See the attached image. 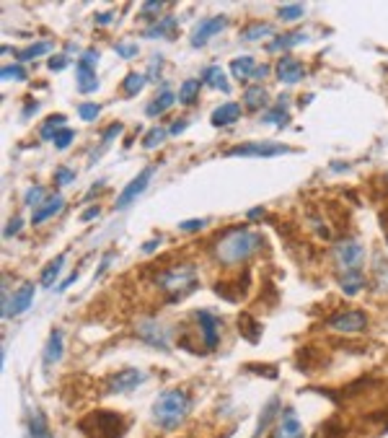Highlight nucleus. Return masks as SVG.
<instances>
[{"mask_svg":"<svg viewBox=\"0 0 388 438\" xmlns=\"http://www.w3.org/2000/svg\"><path fill=\"white\" fill-rule=\"evenodd\" d=\"M261 247V236L249 231V228H231L225 231L215 242V259L223 267H233V264L246 262L251 254Z\"/></svg>","mask_w":388,"mask_h":438,"instance_id":"obj_1","label":"nucleus"},{"mask_svg":"<svg viewBox=\"0 0 388 438\" xmlns=\"http://www.w3.org/2000/svg\"><path fill=\"white\" fill-rule=\"evenodd\" d=\"M189 412V397L184 389H166L153 405V420L161 425L164 431H173L184 423Z\"/></svg>","mask_w":388,"mask_h":438,"instance_id":"obj_2","label":"nucleus"},{"mask_svg":"<svg viewBox=\"0 0 388 438\" xmlns=\"http://www.w3.org/2000/svg\"><path fill=\"white\" fill-rule=\"evenodd\" d=\"M158 288L171 293V301H179L187 293H192L197 288V270L192 264H181V267H171V270L161 272L156 278Z\"/></svg>","mask_w":388,"mask_h":438,"instance_id":"obj_3","label":"nucleus"},{"mask_svg":"<svg viewBox=\"0 0 388 438\" xmlns=\"http://www.w3.org/2000/svg\"><path fill=\"white\" fill-rule=\"evenodd\" d=\"M334 259H336V264H339L342 275L360 272L363 270V262H365V247H363L360 242L344 239V242L334 244Z\"/></svg>","mask_w":388,"mask_h":438,"instance_id":"obj_4","label":"nucleus"},{"mask_svg":"<svg viewBox=\"0 0 388 438\" xmlns=\"http://www.w3.org/2000/svg\"><path fill=\"white\" fill-rule=\"evenodd\" d=\"M96 62H98V52L96 50H86L83 57L75 65V84L81 94H93L98 89L96 81Z\"/></svg>","mask_w":388,"mask_h":438,"instance_id":"obj_5","label":"nucleus"},{"mask_svg":"<svg viewBox=\"0 0 388 438\" xmlns=\"http://www.w3.org/2000/svg\"><path fill=\"white\" fill-rule=\"evenodd\" d=\"M83 425H93L96 431H91V438H122V420L114 412H93L83 420Z\"/></svg>","mask_w":388,"mask_h":438,"instance_id":"obj_6","label":"nucleus"},{"mask_svg":"<svg viewBox=\"0 0 388 438\" xmlns=\"http://www.w3.org/2000/svg\"><path fill=\"white\" fill-rule=\"evenodd\" d=\"M153 174H156V167H145V169H142L140 174L135 176V179L130 181L127 187H125V189L120 192V197H117L114 208H117V210H125V208H130V205H132L135 200H137V197H140L142 192L148 189V184H150V179H153Z\"/></svg>","mask_w":388,"mask_h":438,"instance_id":"obj_7","label":"nucleus"},{"mask_svg":"<svg viewBox=\"0 0 388 438\" xmlns=\"http://www.w3.org/2000/svg\"><path fill=\"white\" fill-rule=\"evenodd\" d=\"M135 335H137L142 342H148L150 348L169 350V330H166L161 322H156V319H142V322H137Z\"/></svg>","mask_w":388,"mask_h":438,"instance_id":"obj_8","label":"nucleus"},{"mask_svg":"<svg viewBox=\"0 0 388 438\" xmlns=\"http://www.w3.org/2000/svg\"><path fill=\"white\" fill-rule=\"evenodd\" d=\"M225 23H228L225 16H207V18H200L192 31V47H205L210 39L217 37V34L225 29Z\"/></svg>","mask_w":388,"mask_h":438,"instance_id":"obj_9","label":"nucleus"},{"mask_svg":"<svg viewBox=\"0 0 388 438\" xmlns=\"http://www.w3.org/2000/svg\"><path fill=\"white\" fill-rule=\"evenodd\" d=\"M283 153H290V148L280 143H246L225 151V156H261V159H272V156H283Z\"/></svg>","mask_w":388,"mask_h":438,"instance_id":"obj_10","label":"nucleus"},{"mask_svg":"<svg viewBox=\"0 0 388 438\" xmlns=\"http://www.w3.org/2000/svg\"><path fill=\"white\" fill-rule=\"evenodd\" d=\"M31 301H34V286H31V283H23V286L18 288L8 301H3V319H11V317L23 314V311L31 306Z\"/></svg>","mask_w":388,"mask_h":438,"instance_id":"obj_11","label":"nucleus"},{"mask_svg":"<svg viewBox=\"0 0 388 438\" xmlns=\"http://www.w3.org/2000/svg\"><path fill=\"white\" fill-rule=\"evenodd\" d=\"M145 381V374L137 369H125L120 374H114L109 381H106V392L109 394H122V392H132L135 386H140Z\"/></svg>","mask_w":388,"mask_h":438,"instance_id":"obj_12","label":"nucleus"},{"mask_svg":"<svg viewBox=\"0 0 388 438\" xmlns=\"http://www.w3.org/2000/svg\"><path fill=\"white\" fill-rule=\"evenodd\" d=\"M326 325L336 332H360L367 327V317L363 311H344V314H334Z\"/></svg>","mask_w":388,"mask_h":438,"instance_id":"obj_13","label":"nucleus"},{"mask_svg":"<svg viewBox=\"0 0 388 438\" xmlns=\"http://www.w3.org/2000/svg\"><path fill=\"white\" fill-rule=\"evenodd\" d=\"M275 73L283 84L290 86V84H298V81L306 78V65H303L300 60H295V57H280L275 65Z\"/></svg>","mask_w":388,"mask_h":438,"instance_id":"obj_14","label":"nucleus"},{"mask_svg":"<svg viewBox=\"0 0 388 438\" xmlns=\"http://www.w3.org/2000/svg\"><path fill=\"white\" fill-rule=\"evenodd\" d=\"M197 322H200V332H202V340H205V348L207 350H215L217 342H220V335H217V322L210 311H197Z\"/></svg>","mask_w":388,"mask_h":438,"instance_id":"obj_15","label":"nucleus"},{"mask_svg":"<svg viewBox=\"0 0 388 438\" xmlns=\"http://www.w3.org/2000/svg\"><path fill=\"white\" fill-rule=\"evenodd\" d=\"M272 438H303V425H300V420L295 417V412L290 408L285 410L280 423L275 425Z\"/></svg>","mask_w":388,"mask_h":438,"instance_id":"obj_16","label":"nucleus"},{"mask_svg":"<svg viewBox=\"0 0 388 438\" xmlns=\"http://www.w3.org/2000/svg\"><path fill=\"white\" fill-rule=\"evenodd\" d=\"M241 114H244V109H241V104H236V101H225V104H220L212 112V125L215 128H228V125H233V122L241 120Z\"/></svg>","mask_w":388,"mask_h":438,"instance_id":"obj_17","label":"nucleus"},{"mask_svg":"<svg viewBox=\"0 0 388 438\" xmlns=\"http://www.w3.org/2000/svg\"><path fill=\"white\" fill-rule=\"evenodd\" d=\"M62 195H52V197H47L45 205L42 208H37V210L31 213V223L34 226H39V223H45L47 218H52V215H57V213L62 210Z\"/></svg>","mask_w":388,"mask_h":438,"instance_id":"obj_18","label":"nucleus"},{"mask_svg":"<svg viewBox=\"0 0 388 438\" xmlns=\"http://www.w3.org/2000/svg\"><path fill=\"white\" fill-rule=\"evenodd\" d=\"M308 39L306 31H287V34H280V37H275L272 42H269V50L272 52H283V50H292V47L303 45Z\"/></svg>","mask_w":388,"mask_h":438,"instance_id":"obj_19","label":"nucleus"},{"mask_svg":"<svg viewBox=\"0 0 388 438\" xmlns=\"http://www.w3.org/2000/svg\"><path fill=\"white\" fill-rule=\"evenodd\" d=\"M29 438H52V431L47 425V417L39 412V408H29Z\"/></svg>","mask_w":388,"mask_h":438,"instance_id":"obj_20","label":"nucleus"},{"mask_svg":"<svg viewBox=\"0 0 388 438\" xmlns=\"http://www.w3.org/2000/svg\"><path fill=\"white\" fill-rule=\"evenodd\" d=\"M62 332L60 330H52L50 332V337H47V348H45V366L50 369V366H55V363L62 358Z\"/></svg>","mask_w":388,"mask_h":438,"instance_id":"obj_21","label":"nucleus"},{"mask_svg":"<svg viewBox=\"0 0 388 438\" xmlns=\"http://www.w3.org/2000/svg\"><path fill=\"white\" fill-rule=\"evenodd\" d=\"M269 101V94L264 86H249L246 91H244V104H246V109H251V112H259L261 106H267Z\"/></svg>","mask_w":388,"mask_h":438,"instance_id":"obj_22","label":"nucleus"},{"mask_svg":"<svg viewBox=\"0 0 388 438\" xmlns=\"http://www.w3.org/2000/svg\"><path fill=\"white\" fill-rule=\"evenodd\" d=\"M277 410H280V400H277V397H272V400H269L267 405H264V410H261L259 423H256L254 438H261L264 433H267V428L272 425V420H275V415H277Z\"/></svg>","mask_w":388,"mask_h":438,"instance_id":"obj_23","label":"nucleus"},{"mask_svg":"<svg viewBox=\"0 0 388 438\" xmlns=\"http://www.w3.org/2000/svg\"><path fill=\"white\" fill-rule=\"evenodd\" d=\"M176 101H179V94H173V91H164L156 101H150L145 112H148V117H158V114H164L166 109H171Z\"/></svg>","mask_w":388,"mask_h":438,"instance_id":"obj_24","label":"nucleus"},{"mask_svg":"<svg viewBox=\"0 0 388 438\" xmlns=\"http://www.w3.org/2000/svg\"><path fill=\"white\" fill-rule=\"evenodd\" d=\"M254 70H256L254 57H236V60L231 62V76L239 78V81H251Z\"/></svg>","mask_w":388,"mask_h":438,"instance_id":"obj_25","label":"nucleus"},{"mask_svg":"<svg viewBox=\"0 0 388 438\" xmlns=\"http://www.w3.org/2000/svg\"><path fill=\"white\" fill-rule=\"evenodd\" d=\"M202 78H205V84H210L212 89L223 91V94H231V84L225 81V73L217 68V65H210V68H205Z\"/></svg>","mask_w":388,"mask_h":438,"instance_id":"obj_26","label":"nucleus"},{"mask_svg":"<svg viewBox=\"0 0 388 438\" xmlns=\"http://www.w3.org/2000/svg\"><path fill=\"white\" fill-rule=\"evenodd\" d=\"M176 26H179V23H176V16H164L161 21H156L148 31H145V37H148V39L169 37V34H171V31L176 29Z\"/></svg>","mask_w":388,"mask_h":438,"instance_id":"obj_27","label":"nucleus"},{"mask_svg":"<svg viewBox=\"0 0 388 438\" xmlns=\"http://www.w3.org/2000/svg\"><path fill=\"white\" fill-rule=\"evenodd\" d=\"M65 114H52L50 120L42 125V130H39V135H42V140H55L57 137V133H62L65 130Z\"/></svg>","mask_w":388,"mask_h":438,"instance_id":"obj_28","label":"nucleus"},{"mask_svg":"<svg viewBox=\"0 0 388 438\" xmlns=\"http://www.w3.org/2000/svg\"><path fill=\"white\" fill-rule=\"evenodd\" d=\"M264 122H267V125H280V128L287 125V96H280L275 109L264 112Z\"/></svg>","mask_w":388,"mask_h":438,"instance_id":"obj_29","label":"nucleus"},{"mask_svg":"<svg viewBox=\"0 0 388 438\" xmlns=\"http://www.w3.org/2000/svg\"><path fill=\"white\" fill-rule=\"evenodd\" d=\"M241 37L246 39V42H259L264 37H275V26L272 23H251V26L244 29Z\"/></svg>","mask_w":388,"mask_h":438,"instance_id":"obj_30","label":"nucleus"},{"mask_svg":"<svg viewBox=\"0 0 388 438\" xmlns=\"http://www.w3.org/2000/svg\"><path fill=\"white\" fill-rule=\"evenodd\" d=\"M342 291L347 296H358L363 288H365V278H363V272H350V275H342Z\"/></svg>","mask_w":388,"mask_h":438,"instance_id":"obj_31","label":"nucleus"},{"mask_svg":"<svg viewBox=\"0 0 388 438\" xmlns=\"http://www.w3.org/2000/svg\"><path fill=\"white\" fill-rule=\"evenodd\" d=\"M200 81L197 78H189V81H184V84L179 86V101L184 106H189V104H194L197 101V94H200Z\"/></svg>","mask_w":388,"mask_h":438,"instance_id":"obj_32","label":"nucleus"},{"mask_svg":"<svg viewBox=\"0 0 388 438\" xmlns=\"http://www.w3.org/2000/svg\"><path fill=\"white\" fill-rule=\"evenodd\" d=\"M62 264H65V254H60V257L55 259V262L47 264V270L42 272V286H45V288H52L55 286V280L60 278V272H62Z\"/></svg>","mask_w":388,"mask_h":438,"instance_id":"obj_33","label":"nucleus"},{"mask_svg":"<svg viewBox=\"0 0 388 438\" xmlns=\"http://www.w3.org/2000/svg\"><path fill=\"white\" fill-rule=\"evenodd\" d=\"M122 130H125V128H122V122H114V125H109V128H106L104 133H101V145H98V151L91 153V161L98 159V156H101V153L106 151V145L112 143V140H114L117 135H122Z\"/></svg>","mask_w":388,"mask_h":438,"instance_id":"obj_34","label":"nucleus"},{"mask_svg":"<svg viewBox=\"0 0 388 438\" xmlns=\"http://www.w3.org/2000/svg\"><path fill=\"white\" fill-rule=\"evenodd\" d=\"M47 200V189L42 187V184H34L31 189H26V195H23V203H26V208H42Z\"/></svg>","mask_w":388,"mask_h":438,"instance_id":"obj_35","label":"nucleus"},{"mask_svg":"<svg viewBox=\"0 0 388 438\" xmlns=\"http://www.w3.org/2000/svg\"><path fill=\"white\" fill-rule=\"evenodd\" d=\"M145 84H148V78L142 76V73H130V76L125 78V84H122V89H125V94L135 96V94H140V91L145 89Z\"/></svg>","mask_w":388,"mask_h":438,"instance_id":"obj_36","label":"nucleus"},{"mask_svg":"<svg viewBox=\"0 0 388 438\" xmlns=\"http://www.w3.org/2000/svg\"><path fill=\"white\" fill-rule=\"evenodd\" d=\"M52 50V45L50 42H37V45H31V47H26L23 52H18L21 55V62H26V60H34V57H39V55H47Z\"/></svg>","mask_w":388,"mask_h":438,"instance_id":"obj_37","label":"nucleus"},{"mask_svg":"<svg viewBox=\"0 0 388 438\" xmlns=\"http://www.w3.org/2000/svg\"><path fill=\"white\" fill-rule=\"evenodd\" d=\"M303 11H306V8L300 6V3H290V6H280L277 16H280L283 21H298L300 16H303Z\"/></svg>","mask_w":388,"mask_h":438,"instance_id":"obj_38","label":"nucleus"},{"mask_svg":"<svg viewBox=\"0 0 388 438\" xmlns=\"http://www.w3.org/2000/svg\"><path fill=\"white\" fill-rule=\"evenodd\" d=\"M166 135H169V130H164V128H153V130H148V135H145V140H142V145L145 148H156V145H161L166 140Z\"/></svg>","mask_w":388,"mask_h":438,"instance_id":"obj_39","label":"nucleus"},{"mask_svg":"<svg viewBox=\"0 0 388 438\" xmlns=\"http://www.w3.org/2000/svg\"><path fill=\"white\" fill-rule=\"evenodd\" d=\"M3 81H26V68L23 65H6L0 70Z\"/></svg>","mask_w":388,"mask_h":438,"instance_id":"obj_40","label":"nucleus"},{"mask_svg":"<svg viewBox=\"0 0 388 438\" xmlns=\"http://www.w3.org/2000/svg\"><path fill=\"white\" fill-rule=\"evenodd\" d=\"M78 114H81V120L93 122L98 114H101V106H98V104H81V106H78Z\"/></svg>","mask_w":388,"mask_h":438,"instance_id":"obj_41","label":"nucleus"},{"mask_svg":"<svg viewBox=\"0 0 388 438\" xmlns=\"http://www.w3.org/2000/svg\"><path fill=\"white\" fill-rule=\"evenodd\" d=\"M73 140H75V133H73V130H70V128H65V130H62V133H57V137H55L52 143H55V148H60V151H65V148H67V145H70V143H73Z\"/></svg>","mask_w":388,"mask_h":438,"instance_id":"obj_42","label":"nucleus"},{"mask_svg":"<svg viewBox=\"0 0 388 438\" xmlns=\"http://www.w3.org/2000/svg\"><path fill=\"white\" fill-rule=\"evenodd\" d=\"M114 52L120 55V57H125V60H130V57H135V55H137V45H130V42H117V45H114Z\"/></svg>","mask_w":388,"mask_h":438,"instance_id":"obj_43","label":"nucleus"},{"mask_svg":"<svg viewBox=\"0 0 388 438\" xmlns=\"http://www.w3.org/2000/svg\"><path fill=\"white\" fill-rule=\"evenodd\" d=\"M161 8H164V3H161V0H148V3H142L140 16H142V18H153L150 13H158Z\"/></svg>","mask_w":388,"mask_h":438,"instance_id":"obj_44","label":"nucleus"},{"mask_svg":"<svg viewBox=\"0 0 388 438\" xmlns=\"http://www.w3.org/2000/svg\"><path fill=\"white\" fill-rule=\"evenodd\" d=\"M75 179V172L67 167H57V172H55V181L57 184H70V181Z\"/></svg>","mask_w":388,"mask_h":438,"instance_id":"obj_45","label":"nucleus"},{"mask_svg":"<svg viewBox=\"0 0 388 438\" xmlns=\"http://www.w3.org/2000/svg\"><path fill=\"white\" fill-rule=\"evenodd\" d=\"M50 70H55V73H60V70H65L67 68V57L65 55H55V57H50Z\"/></svg>","mask_w":388,"mask_h":438,"instance_id":"obj_46","label":"nucleus"},{"mask_svg":"<svg viewBox=\"0 0 388 438\" xmlns=\"http://www.w3.org/2000/svg\"><path fill=\"white\" fill-rule=\"evenodd\" d=\"M23 228V220L21 218H13V220H8V226H6V231H3V236L6 239H11V236H16L18 231Z\"/></svg>","mask_w":388,"mask_h":438,"instance_id":"obj_47","label":"nucleus"},{"mask_svg":"<svg viewBox=\"0 0 388 438\" xmlns=\"http://www.w3.org/2000/svg\"><path fill=\"white\" fill-rule=\"evenodd\" d=\"M179 228H181V231H187V234H189V231H200V228H205V220H202V218H197V220H181Z\"/></svg>","mask_w":388,"mask_h":438,"instance_id":"obj_48","label":"nucleus"},{"mask_svg":"<svg viewBox=\"0 0 388 438\" xmlns=\"http://www.w3.org/2000/svg\"><path fill=\"white\" fill-rule=\"evenodd\" d=\"M269 76V65H256L254 76H251V81H256V86H259V81H264V78Z\"/></svg>","mask_w":388,"mask_h":438,"instance_id":"obj_49","label":"nucleus"},{"mask_svg":"<svg viewBox=\"0 0 388 438\" xmlns=\"http://www.w3.org/2000/svg\"><path fill=\"white\" fill-rule=\"evenodd\" d=\"M98 213H101V208H98V205H93V208H89V210L81 213V220H83V223H86V220H93Z\"/></svg>","mask_w":388,"mask_h":438,"instance_id":"obj_50","label":"nucleus"},{"mask_svg":"<svg viewBox=\"0 0 388 438\" xmlns=\"http://www.w3.org/2000/svg\"><path fill=\"white\" fill-rule=\"evenodd\" d=\"M114 21V13L112 11H106V13H98L96 16V23L98 26H106V23H112Z\"/></svg>","mask_w":388,"mask_h":438,"instance_id":"obj_51","label":"nucleus"},{"mask_svg":"<svg viewBox=\"0 0 388 438\" xmlns=\"http://www.w3.org/2000/svg\"><path fill=\"white\" fill-rule=\"evenodd\" d=\"M184 130H187V122H173L171 128H169V133H171V135H179Z\"/></svg>","mask_w":388,"mask_h":438,"instance_id":"obj_52","label":"nucleus"},{"mask_svg":"<svg viewBox=\"0 0 388 438\" xmlns=\"http://www.w3.org/2000/svg\"><path fill=\"white\" fill-rule=\"evenodd\" d=\"M75 280H78V272H73V275H70V278H65V283H62V286H57V291H60V293H62V291H67V288L73 286Z\"/></svg>","mask_w":388,"mask_h":438,"instance_id":"obj_53","label":"nucleus"},{"mask_svg":"<svg viewBox=\"0 0 388 438\" xmlns=\"http://www.w3.org/2000/svg\"><path fill=\"white\" fill-rule=\"evenodd\" d=\"M158 244H161V239H153V242H148L145 247H142V252H145V254H150V252L158 249Z\"/></svg>","mask_w":388,"mask_h":438,"instance_id":"obj_54","label":"nucleus"},{"mask_svg":"<svg viewBox=\"0 0 388 438\" xmlns=\"http://www.w3.org/2000/svg\"><path fill=\"white\" fill-rule=\"evenodd\" d=\"M264 215V210L261 208H254V210H249V218H261Z\"/></svg>","mask_w":388,"mask_h":438,"instance_id":"obj_55","label":"nucleus"}]
</instances>
